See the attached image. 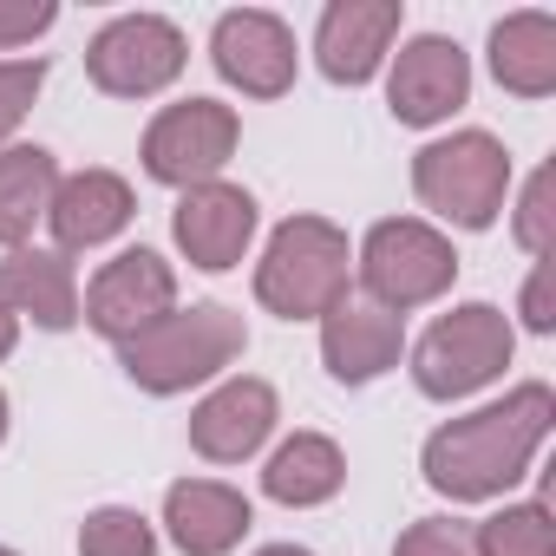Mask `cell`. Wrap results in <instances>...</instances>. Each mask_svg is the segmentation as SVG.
Here are the masks:
<instances>
[{"mask_svg":"<svg viewBox=\"0 0 556 556\" xmlns=\"http://www.w3.org/2000/svg\"><path fill=\"white\" fill-rule=\"evenodd\" d=\"M549 426H556V393H549L543 380H523V387L504 393L497 406H478V413H465V419H445V426L426 439L419 471H426V484H432L439 497H452V504L504 497V491L530 471V458H536V445L549 439Z\"/></svg>","mask_w":556,"mask_h":556,"instance_id":"1","label":"cell"},{"mask_svg":"<svg viewBox=\"0 0 556 556\" xmlns=\"http://www.w3.org/2000/svg\"><path fill=\"white\" fill-rule=\"evenodd\" d=\"M249 348V328L236 308L223 302H197V308H170L157 328H144L138 341L118 348V367L131 387L170 400V393H190L197 380H216L223 367H236Z\"/></svg>","mask_w":556,"mask_h":556,"instance_id":"2","label":"cell"},{"mask_svg":"<svg viewBox=\"0 0 556 556\" xmlns=\"http://www.w3.org/2000/svg\"><path fill=\"white\" fill-rule=\"evenodd\" d=\"M255 302L275 321H321L348 302V229L328 216H289L255 262Z\"/></svg>","mask_w":556,"mask_h":556,"instance_id":"3","label":"cell"},{"mask_svg":"<svg viewBox=\"0 0 556 556\" xmlns=\"http://www.w3.org/2000/svg\"><path fill=\"white\" fill-rule=\"evenodd\" d=\"M413 190L452 229H491L510 190V151L491 131H452L413 157Z\"/></svg>","mask_w":556,"mask_h":556,"instance_id":"4","label":"cell"},{"mask_svg":"<svg viewBox=\"0 0 556 556\" xmlns=\"http://www.w3.org/2000/svg\"><path fill=\"white\" fill-rule=\"evenodd\" d=\"M510 348H517V341H510L504 308L465 302V308L439 315V321L419 334V348H413V380H419L426 400H465V393L491 387V380L510 367Z\"/></svg>","mask_w":556,"mask_h":556,"instance_id":"5","label":"cell"},{"mask_svg":"<svg viewBox=\"0 0 556 556\" xmlns=\"http://www.w3.org/2000/svg\"><path fill=\"white\" fill-rule=\"evenodd\" d=\"M361 282H367L374 308L406 315V308L439 302V295L458 282V255H452V242H445L432 223H419V216H387V223H374L367 242H361Z\"/></svg>","mask_w":556,"mask_h":556,"instance_id":"6","label":"cell"},{"mask_svg":"<svg viewBox=\"0 0 556 556\" xmlns=\"http://www.w3.org/2000/svg\"><path fill=\"white\" fill-rule=\"evenodd\" d=\"M190 60V40L177 21L164 14H118L92 34L86 47V79L105 92V99H151L164 92Z\"/></svg>","mask_w":556,"mask_h":556,"instance_id":"7","label":"cell"},{"mask_svg":"<svg viewBox=\"0 0 556 556\" xmlns=\"http://www.w3.org/2000/svg\"><path fill=\"white\" fill-rule=\"evenodd\" d=\"M236 138H242V118L236 105L223 99H184V105H164L144 131V170L170 190H197V184H216V170L236 157Z\"/></svg>","mask_w":556,"mask_h":556,"instance_id":"8","label":"cell"},{"mask_svg":"<svg viewBox=\"0 0 556 556\" xmlns=\"http://www.w3.org/2000/svg\"><path fill=\"white\" fill-rule=\"evenodd\" d=\"M170 308H177V268H170L157 249H125V255H112V262L92 275L86 302H79L86 328L105 334L112 348L138 341V334L157 328Z\"/></svg>","mask_w":556,"mask_h":556,"instance_id":"9","label":"cell"},{"mask_svg":"<svg viewBox=\"0 0 556 556\" xmlns=\"http://www.w3.org/2000/svg\"><path fill=\"white\" fill-rule=\"evenodd\" d=\"M210 66L242 92V99H282L295 86V34L262 8H236L210 34Z\"/></svg>","mask_w":556,"mask_h":556,"instance_id":"10","label":"cell"},{"mask_svg":"<svg viewBox=\"0 0 556 556\" xmlns=\"http://www.w3.org/2000/svg\"><path fill=\"white\" fill-rule=\"evenodd\" d=\"M465 99H471V60H465L458 40H445V34H419V40L400 47L393 79H387V105H393L400 125H413V131L445 125Z\"/></svg>","mask_w":556,"mask_h":556,"instance_id":"11","label":"cell"},{"mask_svg":"<svg viewBox=\"0 0 556 556\" xmlns=\"http://www.w3.org/2000/svg\"><path fill=\"white\" fill-rule=\"evenodd\" d=\"M170 236H177V249H184L190 268L223 275V268H236V262L249 255V242H255V197H249L242 184H197V190L177 197Z\"/></svg>","mask_w":556,"mask_h":556,"instance_id":"12","label":"cell"},{"mask_svg":"<svg viewBox=\"0 0 556 556\" xmlns=\"http://www.w3.org/2000/svg\"><path fill=\"white\" fill-rule=\"evenodd\" d=\"M275 419H282L275 387L255 380V374H236V380H223V387L190 413V445H197V458H210V465H242L249 452H262V439L275 432Z\"/></svg>","mask_w":556,"mask_h":556,"instance_id":"13","label":"cell"},{"mask_svg":"<svg viewBox=\"0 0 556 556\" xmlns=\"http://www.w3.org/2000/svg\"><path fill=\"white\" fill-rule=\"evenodd\" d=\"M400 34V0H334L315 27V60L334 86H367Z\"/></svg>","mask_w":556,"mask_h":556,"instance_id":"14","label":"cell"},{"mask_svg":"<svg viewBox=\"0 0 556 556\" xmlns=\"http://www.w3.org/2000/svg\"><path fill=\"white\" fill-rule=\"evenodd\" d=\"M138 216V197L118 170H73L53 184V203H47V223H53V242L60 255L73 249H99L112 236H125V223Z\"/></svg>","mask_w":556,"mask_h":556,"instance_id":"15","label":"cell"},{"mask_svg":"<svg viewBox=\"0 0 556 556\" xmlns=\"http://www.w3.org/2000/svg\"><path fill=\"white\" fill-rule=\"evenodd\" d=\"M400 348H406L400 315H387L374 302H334L321 315V361H328V374L341 387L380 380L387 367H400Z\"/></svg>","mask_w":556,"mask_h":556,"instance_id":"16","label":"cell"},{"mask_svg":"<svg viewBox=\"0 0 556 556\" xmlns=\"http://www.w3.org/2000/svg\"><path fill=\"white\" fill-rule=\"evenodd\" d=\"M249 497L216 478H177L164 491V530L184 556H229L249 536Z\"/></svg>","mask_w":556,"mask_h":556,"instance_id":"17","label":"cell"},{"mask_svg":"<svg viewBox=\"0 0 556 556\" xmlns=\"http://www.w3.org/2000/svg\"><path fill=\"white\" fill-rule=\"evenodd\" d=\"M0 302L14 308V321L27 315L47 334L79 328V275L60 249H8L0 262Z\"/></svg>","mask_w":556,"mask_h":556,"instance_id":"18","label":"cell"},{"mask_svg":"<svg viewBox=\"0 0 556 556\" xmlns=\"http://www.w3.org/2000/svg\"><path fill=\"white\" fill-rule=\"evenodd\" d=\"M341 484H348V458L321 432H295L289 445H275V458L262 465V491L275 504H289V510L328 504V497H341Z\"/></svg>","mask_w":556,"mask_h":556,"instance_id":"19","label":"cell"},{"mask_svg":"<svg viewBox=\"0 0 556 556\" xmlns=\"http://www.w3.org/2000/svg\"><path fill=\"white\" fill-rule=\"evenodd\" d=\"M491 73L517 99L556 92V21L549 14H510L491 27Z\"/></svg>","mask_w":556,"mask_h":556,"instance_id":"20","label":"cell"},{"mask_svg":"<svg viewBox=\"0 0 556 556\" xmlns=\"http://www.w3.org/2000/svg\"><path fill=\"white\" fill-rule=\"evenodd\" d=\"M60 164L47 144H8L0 151V249H27L34 223H47Z\"/></svg>","mask_w":556,"mask_h":556,"instance_id":"21","label":"cell"},{"mask_svg":"<svg viewBox=\"0 0 556 556\" xmlns=\"http://www.w3.org/2000/svg\"><path fill=\"white\" fill-rule=\"evenodd\" d=\"M471 549L478 556H556V523H549V504H504L497 517H484L471 530Z\"/></svg>","mask_w":556,"mask_h":556,"instance_id":"22","label":"cell"},{"mask_svg":"<svg viewBox=\"0 0 556 556\" xmlns=\"http://www.w3.org/2000/svg\"><path fill=\"white\" fill-rule=\"evenodd\" d=\"M79 556H157V530L138 510L105 504L79 523Z\"/></svg>","mask_w":556,"mask_h":556,"instance_id":"23","label":"cell"},{"mask_svg":"<svg viewBox=\"0 0 556 556\" xmlns=\"http://www.w3.org/2000/svg\"><path fill=\"white\" fill-rule=\"evenodd\" d=\"M40 86H47V60H0V151H8L21 118L34 112Z\"/></svg>","mask_w":556,"mask_h":556,"instance_id":"24","label":"cell"},{"mask_svg":"<svg viewBox=\"0 0 556 556\" xmlns=\"http://www.w3.org/2000/svg\"><path fill=\"white\" fill-rule=\"evenodd\" d=\"M393 556H478V549H471V530L458 517H419L400 530Z\"/></svg>","mask_w":556,"mask_h":556,"instance_id":"25","label":"cell"},{"mask_svg":"<svg viewBox=\"0 0 556 556\" xmlns=\"http://www.w3.org/2000/svg\"><path fill=\"white\" fill-rule=\"evenodd\" d=\"M517 242L530 255H549V170H536L523 184V203H517Z\"/></svg>","mask_w":556,"mask_h":556,"instance_id":"26","label":"cell"},{"mask_svg":"<svg viewBox=\"0 0 556 556\" xmlns=\"http://www.w3.org/2000/svg\"><path fill=\"white\" fill-rule=\"evenodd\" d=\"M60 21L53 0H0V47H27Z\"/></svg>","mask_w":556,"mask_h":556,"instance_id":"27","label":"cell"},{"mask_svg":"<svg viewBox=\"0 0 556 556\" xmlns=\"http://www.w3.org/2000/svg\"><path fill=\"white\" fill-rule=\"evenodd\" d=\"M523 328H530V334H549V328H556V308H549V262H536L530 289H523Z\"/></svg>","mask_w":556,"mask_h":556,"instance_id":"28","label":"cell"},{"mask_svg":"<svg viewBox=\"0 0 556 556\" xmlns=\"http://www.w3.org/2000/svg\"><path fill=\"white\" fill-rule=\"evenodd\" d=\"M14 341H21V321H14V308H8V302H0V361L14 354Z\"/></svg>","mask_w":556,"mask_h":556,"instance_id":"29","label":"cell"},{"mask_svg":"<svg viewBox=\"0 0 556 556\" xmlns=\"http://www.w3.org/2000/svg\"><path fill=\"white\" fill-rule=\"evenodd\" d=\"M255 556H315V549H302V543H262Z\"/></svg>","mask_w":556,"mask_h":556,"instance_id":"30","label":"cell"},{"mask_svg":"<svg viewBox=\"0 0 556 556\" xmlns=\"http://www.w3.org/2000/svg\"><path fill=\"white\" fill-rule=\"evenodd\" d=\"M0 439H8V393H0Z\"/></svg>","mask_w":556,"mask_h":556,"instance_id":"31","label":"cell"},{"mask_svg":"<svg viewBox=\"0 0 556 556\" xmlns=\"http://www.w3.org/2000/svg\"><path fill=\"white\" fill-rule=\"evenodd\" d=\"M0 556H14V549H8V543H0Z\"/></svg>","mask_w":556,"mask_h":556,"instance_id":"32","label":"cell"}]
</instances>
